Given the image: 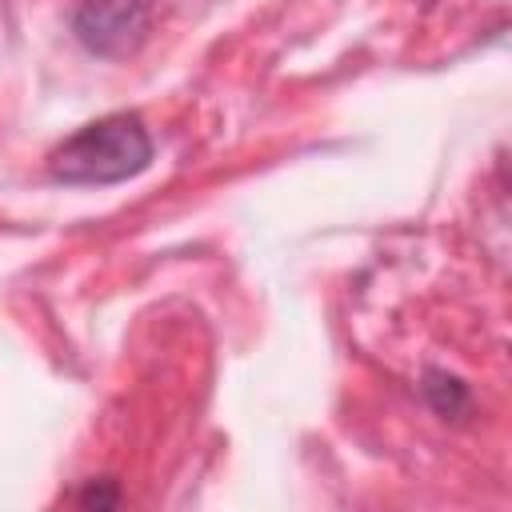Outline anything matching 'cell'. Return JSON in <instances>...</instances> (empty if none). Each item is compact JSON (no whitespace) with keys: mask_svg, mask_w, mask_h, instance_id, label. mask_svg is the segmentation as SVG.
I'll return each instance as SVG.
<instances>
[{"mask_svg":"<svg viewBox=\"0 0 512 512\" xmlns=\"http://www.w3.org/2000/svg\"><path fill=\"white\" fill-rule=\"evenodd\" d=\"M152 160V136L136 112H112L84 124L52 156L48 172L60 184H120L144 172Z\"/></svg>","mask_w":512,"mask_h":512,"instance_id":"1","label":"cell"},{"mask_svg":"<svg viewBox=\"0 0 512 512\" xmlns=\"http://www.w3.org/2000/svg\"><path fill=\"white\" fill-rule=\"evenodd\" d=\"M156 4L160 0H76L72 32L88 52L120 60L144 44Z\"/></svg>","mask_w":512,"mask_h":512,"instance_id":"2","label":"cell"},{"mask_svg":"<svg viewBox=\"0 0 512 512\" xmlns=\"http://www.w3.org/2000/svg\"><path fill=\"white\" fill-rule=\"evenodd\" d=\"M424 396L428 404L440 412V416H460L468 408V388L460 376H448L440 368H428L424 372Z\"/></svg>","mask_w":512,"mask_h":512,"instance_id":"3","label":"cell"},{"mask_svg":"<svg viewBox=\"0 0 512 512\" xmlns=\"http://www.w3.org/2000/svg\"><path fill=\"white\" fill-rule=\"evenodd\" d=\"M116 500H120V492L112 488V480H100V484L92 480V484L80 492V504H84V508H112Z\"/></svg>","mask_w":512,"mask_h":512,"instance_id":"4","label":"cell"}]
</instances>
